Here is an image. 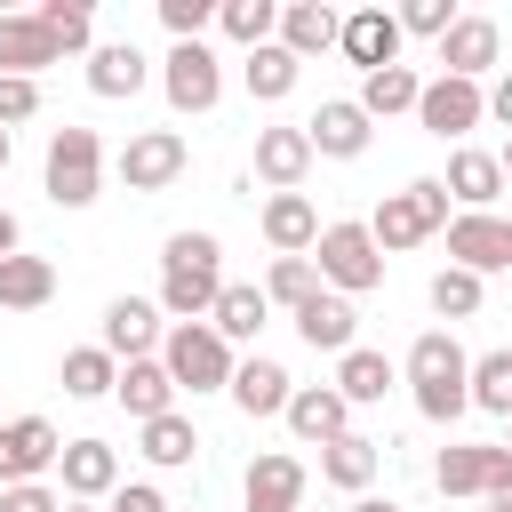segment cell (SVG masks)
Returning a JSON list of instances; mask_svg holds the SVG:
<instances>
[{
    "mask_svg": "<svg viewBox=\"0 0 512 512\" xmlns=\"http://www.w3.org/2000/svg\"><path fill=\"white\" fill-rule=\"evenodd\" d=\"M272 320V304H264V288H248V280H224V296H216V312H208V328L224 336V344H256V328Z\"/></svg>",
    "mask_w": 512,
    "mask_h": 512,
    "instance_id": "32",
    "label": "cell"
},
{
    "mask_svg": "<svg viewBox=\"0 0 512 512\" xmlns=\"http://www.w3.org/2000/svg\"><path fill=\"white\" fill-rule=\"evenodd\" d=\"M336 48H344V64L384 72V64H400V16H392V8H352V16L336 24Z\"/></svg>",
    "mask_w": 512,
    "mask_h": 512,
    "instance_id": "16",
    "label": "cell"
},
{
    "mask_svg": "<svg viewBox=\"0 0 512 512\" xmlns=\"http://www.w3.org/2000/svg\"><path fill=\"white\" fill-rule=\"evenodd\" d=\"M256 176H264L272 192H296V184L312 176V144H304V128H256Z\"/></svg>",
    "mask_w": 512,
    "mask_h": 512,
    "instance_id": "22",
    "label": "cell"
},
{
    "mask_svg": "<svg viewBox=\"0 0 512 512\" xmlns=\"http://www.w3.org/2000/svg\"><path fill=\"white\" fill-rule=\"evenodd\" d=\"M48 64H64L56 32L24 8V16H0V80H40Z\"/></svg>",
    "mask_w": 512,
    "mask_h": 512,
    "instance_id": "18",
    "label": "cell"
},
{
    "mask_svg": "<svg viewBox=\"0 0 512 512\" xmlns=\"http://www.w3.org/2000/svg\"><path fill=\"white\" fill-rule=\"evenodd\" d=\"M464 392H472V408H488V416L512 424V344L504 352H480L472 376H464Z\"/></svg>",
    "mask_w": 512,
    "mask_h": 512,
    "instance_id": "38",
    "label": "cell"
},
{
    "mask_svg": "<svg viewBox=\"0 0 512 512\" xmlns=\"http://www.w3.org/2000/svg\"><path fill=\"white\" fill-rule=\"evenodd\" d=\"M160 368H168L176 392H224L240 360H232V344H224L208 320H168V336H160Z\"/></svg>",
    "mask_w": 512,
    "mask_h": 512,
    "instance_id": "3",
    "label": "cell"
},
{
    "mask_svg": "<svg viewBox=\"0 0 512 512\" xmlns=\"http://www.w3.org/2000/svg\"><path fill=\"white\" fill-rule=\"evenodd\" d=\"M416 120H424V136H440V144H464L480 120H488V96H480V80H424V96H416Z\"/></svg>",
    "mask_w": 512,
    "mask_h": 512,
    "instance_id": "10",
    "label": "cell"
},
{
    "mask_svg": "<svg viewBox=\"0 0 512 512\" xmlns=\"http://www.w3.org/2000/svg\"><path fill=\"white\" fill-rule=\"evenodd\" d=\"M448 264L456 272H512V216H448Z\"/></svg>",
    "mask_w": 512,
    "mask_h": 512,
    "instance_id": "11",
    "label": "cell"
},
{
    "mask_svg": "<svg viewBox=\"0 0 512 512\" xmlns=\"http://www.w3.org/2000/svg\"><path fill=\"white\" fill-rule=\"evenodd\" d=\"M16 240H24V224H16L8 208H0V256H16Z\"/></svg>",
    "mask_w": 512,
    "mask_h": 512,
    "instance_id": "48",
    "label": "cell"
},
{
    "mask_svg": "<svg viewBox=\"0 0 512 512\" xmlns=\"http://www.w3.org/2000/svg\"><path fill=\"white\" fill-rule=\"evenodd\" d=\"M320 296V272H312V256H272V272H264V304H312Z\"/></svg>",
    "mask_w": 512,
    "mask_h": 512,
    "instance_id": "39",
    "label": "cell"
},
{
    "mask_svg": "<svg viewBox=\"0 0 512 512\" xmlns=\"http://www.w3.org/2000/svg\"><path fill=\"white\" fill-rule=\"evenodd\" d=\"M480 96H488V112L512 128V64H504V80H496V88H480Z\"/></svg>",
    "mask_w": 512,
    "mask_h": 512,
    "instance_id": "47",
    "label": "cell"
},
{
    "mask_svg": "<svg viewBox=\"0 0 512 512\" xmlns=\"http://www.w3.org/2000/svg\"><path fill=\"white\" fill-rule=\"evenodd\" d=\"M144 80H152V64H144L136 40H104V48H88V88H96V96H136Z\"/></svg>",
    "mask_w": 512,
    "mask_h": 512,
    "instance_id": "28",
    "label": "cell"
},
{
    "mask_svg": "<svg viewBox=\"0 0 512 512\" xmlns=\"http://www.w3.org/2000/svg\"><path fill=\"white\" fill-rule=\"evenodd\" d=\"M480 296H488V280H480V272H456V264H448V272H432V312H440V320H472V312H480Z\"/></svg>",
    "mask_w": 512,
    "mask_h": 512,
    "instance_id": "41",
    "label": "cell"
},
{
    "mask_svg": "<svg viewBox=\"0 0 512 512\" xmlns=\"http://www.w3.org/2000/svg\"><path fill=\"white\" fill-rule=\"evenodd\" d=\"M496 48H504L496 16H456L440 32V72L448 80H480V72H496Z\"/></svg>",
    "mask_w": 512,
    "mask_h": 512,
    "instance_id": "19",
    "label": "cell"
},
{
    "mask_svg": "<svg viewBox=\"0 0 512 512\" xmlns=\"http://www.w3.org/2000/svg\"><path fill=\"white\" fill-rule=\"evenodd\" d=\"M56 296V264L48 256H0V312H40Z\"/></svg>",
    "mask_w": 512,
    "mask_h": 512,
    "instance_id": "30",
    "label": "cell"
},
{
    "mask_svg": "<svg viewBox=\"0 0 512 512\" xmlns=\"http://www.w3.org/2000/svg\"><path fill=\"white\" fill-rule=\"evenodd\" d=\"M336 24H344V16H336L328 0H288V8H280V32H272V40H280V48H288V56L304 64V56H328V48H336Z\"/></svg>",
    "mask_w": 512,
    "mask_h": 512,
    "instance_id": "21",
    "label": "cell"
},
{
    "mask_svg": "<svg viewBox=\"0 0 512 512\" xmlns=\"http://www.w3.org/2000/svg\"><path fill=\"white\" fill-rule=\"evenodd\" d=\"M224 296V240L216 232H168L160 248V312L168 320H208Z\"/></svg>",
    "mask_w": 512,
    "mask_h": 512,
    "instance_id": "1",
    "label": "cell"
},
{
    "mask_svg": "<svg viewBox=\"0 0 512 512\" xmlns=\"http://www.w3.org/2000/svg\"><path fill=\"white\" fill-rule=\"evenodd\" d=\"M216 32L240 48H264L280 32V0H216Z\"/></svg>",
    "mask_w": 512,
    "mask_h": 512,
    "instance_id": "37",
    "label": "cell"
},
{
    "mask_svg": "<svg viewBox=\"0 0 512 512\" xmlns=\"http://www.w3.org/2000/svg\"><path fill=\"white\" fill-rule=\"evenodd\" d=\"M464 376H472V352H464L448 328H424V336L408 344V392H416V416H432V424H456V416L472 408Z\"/></svg>",
    "mask_w": 512,
    "mask_h": 512,
    "instance_id": "2",
    "label": "cell"
},
{
    "mask_svg": "<svg viewBox=\"0 0 512 512\" xmlns=\"http://www.w3.org/2000/svg\"><path fill=\"white\" fill-rule=\"evenodd\" d=\"M56 472H64V504H96L120 488V448L112 440H64Z\"/></svg>",
    "mask_w": 512,
    "mask_h": 512,
    "instance_id": "17",
    "label": "cell"
},
{
    "mask_svg": "<svg viewBox=\"0 0 512 512\" xmlns=\"http://www.w3.org/2000/svg\"><path fill=\"white\" fill-rule=\"evenodd\" d=\"M440 192L456 200V216H488V200L504 192V168H496V152H480V144H456V152H448V176H440Z\"/></svg>",
    "mask_w": 512,
    "mask_h": 512,
    "instance_id": "20",
    "label": "cell"
},
{
    "mask_svg": "<svg viewBox=\"0 0 512 512\" xmlns=\"http://www.w3.org/2000/svg\"><path fill=\"white\" fill-rule=\"evenodd\" d=\"M224 392H232V408H240V416H280L296 384H288V368H280V360H264V352H256V360H240V368H232V384H224Z\"/></svg>",
    "mask_w": 512,
    "mask_h": 512,
    "instance_id": "25",
    "label": "cell"
},
{
    "mask_svg": "<svg viewBox=\"0 0 512 512\" xmlns=\"http://www.w3.org/2000/svg\"><path fill=\"white\" fill-rule=\"evenodd\" d=\"M416 96H424V80H416V64H384V72H360V112L368 120H392V112H416Z\"/></svg>",
    "mask_w": 512,
    "mask_h": 512,
    "instance_id": "31",
    "label": "cell"
},
{
    "mask_svg": "<svg viewBox=\"0 0 512 512\" xmlns=\"http://www.w3.org/2000/svg\"><path fill=\"white\" fill-rule=\"evenodd\" d=\"M112 400L136 416V424H152V416H168L176 408V384H168V368H160V352L152 360H120V384H112Z\"/></svg>",
    "mask_w": 512,
    "mask_h": 512,
    "instance_id": "24",
    "label": "cell"
},
{
    "mask_svg": "<svg viewBox=\"0 0 512 512\" xmlns=\"http://www.w3.org/2000/svg\"><path fill=\"white\" fill-rule=\"evenodd\" d=\"M56 376H64V392H72V400H104V392L120 384V360H112L104 344H72Z\"/></svg>",
    "mask_w": 512,
    "mask_h": 512,
    "instance_id": "35",
    "label": "cell"
},
{
    "mask_svg": "<svg viewBox=\"0 0 512 512\" xmlns=\"http://www.w3.org/2000/svg\"><path fill=\"white\" fill-rule=\"evenodd\" d=\"M0 176H8V128H0Z\"/></svg>",
    "mask_w": 512,
    "mask_h": 512,
    "instance_id": "52",
    "label": "cell"
},
{
    "mask_svg": "<svg viewBox=\"0 0 512 512\" xmlns=\"http://www.w3.org/2000/svg\"><path fill=\"white\" fill-rule=\"evenodd\" d=\"M432 232H448V192H440V176H416V184L384 192L376 216H368V240H376V248H424Z\"/></svg>",
    "mask_w": 512,
    "mask_h": 512,
    "instance_id": "4",
    "label": "cell"
},
{
    "mask_svg": "<svg viewBox=\"0 0 512 512\" xmlns=\"http://www.w3.org/2000/svg\"><path fill=\"white\" fill-rule=\"evenodd\" d=\"M56 456H64V440H56L48 416H8V424H0V488L56 472Z\"/></svg>",
    "mask_w": 512,
    "mask_h": 512,
    "instance_id": "12",
    "label": "cell"
},
{
    "mask_svg": "<svg viewBox=\"0 0 512 512\" xmlns=\"http://www.w3.org/2000/svg\"><path fill=\"white\" fill-rule=\"evenodd\" d=\"M368 136H376V120H368L352 96H328V104L304 120V144H312V160H360V152H368Z\"/></svg>",
    "mask_w": 512,
    "mask_h": 512,
    "instance_id": "13",
    "label": "cell"
},
{
    "mask_svg": "<svg viewBox=\"0 0 512 512\" xmlns=\"http://www.w3.org/2000/svg\"><path fill=\"white\" fill-rule=\"evenodd\" d=\"M336 392H344L352 408L384 400V392H392V360H384V352H368V344H352V352L336 360Z\"/></svg>",
    "mask_w": 512,
    "mask_h": 512,
    "instance_id": "36",
    "label": "cell"
},
{
    "mask_svg": "<svg viewBox=\"0 0 512 512\" xmlns=\"http://www.w3.org/2000/svg\"><path fill=\"white\" fill-rule=\"evenodd\" d=\"M248 512H304V464L296 456H256L248 464Z\"/></svg>",
    "mask_w": 512,
    "mask_h": 512,
    "instance_id": "27",
    "label": "cell"
},
{
    "mask_svg": "<svg viewBox=\"0 0 512 512\" xmlns=\"http://www.w3.org/2000/svg\"><path fill=\"white\" fill-rule=\"evenodd\" d=\"M280 416H288V432H296L304 448H328V440H344V432H352V400H344L336 384H296Z\"/></svg>",
    "mask_w": 512,
    "mask_h": 512,
    "instance_id": "15",
    "label": "cell"
},
{
    "mask_svg": "<svg viewBox=\"0 0 512 512\" xmlns=\"http://www.w3.org/2000/svg\"><path fill=\"white\" fill-rule=\"evenodd\" d=\"M104 192V144H96V128H56L48 136V200L56 208H88Z\"/></svg>",
    "mask_w": 512,
    "mask_h": 512,
    "instance_id": "6",
    "label": "cell"
},
{
    "mask_svg": "<svg viewBox=\"0 0 512 512\" xmlns=\"http://www.w3.org/2000/svg\"><path fill=\"white\" fill-rule=\"evenodd\" d=\"M0 512H64V488H48V480H16V488H0Z\"/></svg>",
    "mask_w": 512,
    "mask_h": 512,
    "instance_id": "44",
    "label": "cell"
},
{
    "mask_svg": "<svg viewBox=\"0 0 512 512\" xmlns=\"http://www.w3.org/2000/svg\"><path fill=\"white\" fill-rule=\"evenodd\" d=\"M352 512H400V504H392V496H360Z\"/></svg>",
    "mask_w": 512,
    "mask_h": 512,
    "instance_id": "49",
    "label": "cell"
},
{
    "mask_svg": "<svg viewBox=\"0 0 512 512\" xmlns=\"http://www.w3.org/2000/svg\"><path fill=\"white\" fill-rule=\"evenodd\" d=\"M376 464H384V448H376L368 432H344V440H328V448H320V480H328V488H344V496H368Z\"/></svg>",
    "mask_w": 512,
    "mask_h": 512,
    "instance_id": "26",
    "label": "cell"
},
{
    "mask_svg": "<svg viewBox=\"0 0 512 512\" xmlns=\"http://www.w3.org/2000/svg\"><path fill=\"white\" fill-rule=\"evenodd\" d=\"M160 88H168L176 112H216V96H224L216 48H208V40H176V48L160 56Z\"/></svg>",
    "mask_w": 512,
    "mask_h": 512,
    "instance_id": "8",
    "label": "cell"
},
{
    "mask_svg": "<svg viewBox=\"0 0 512 512\" xmlns=\"http://www.w3.org/2000/svg\"><path fill=\"white\" fill-rule=\"evenodd\" d=\"M32 16L56 32V48H64V56H80V48H88V32H96V8H88V0H40Z\"/></svg>",
    "mask_w": 512,
    "mask_h": 512,
    "instance_id": "40",
    "label": "cell"
},
{
    "mask_svg": "<svg viewBox=\"0 0 512 512\" xmlns=\"http://www.w3.org/2000/svg\"><path fill=\"white\" fill-rule=\"evenodd\" d=\"M136 448H144V464H160V472H176V464H192L200 456V432H192V416H152V424H136Z\"/></svg>",
    "mask_w": 512,
    "mask_h": 512,
    "instance_id": "34",
    "label": "cell"
},
{
    "mask_svg": "<svg viewBox=\"0 0 512 512\" xmlns=\"http://www.w3.org/2000/svg\"><path fill=\"white\" fill-rule=\"evenodd\" d=\"M400 16V40L416 32V40H440L448 24H456V0H408V8H392Z\"/></svg>",
    "mask_w": 512,
    "mask_h": 512,
    "instance_id": "42",
    "label": "cell"
},
{
    "mask_svg": "<svg viewBox=\"0 0 512 512\" xmlns=\"http://www.w3.org/2000/svg\"><path fill=\"white\" fill-rule=\"evenodd\" d=\"M496 168H504V176H512V144H504V152H496Z\"/></svg>",
    "mask_w": 512,
    "mask_h": 512,
    "instance_id": "51",
    "label": "cell"
},
{
    "mask_svg": "<svg viewBox=\"0 0 512 512\" xmlns=\"http://www.w3.org/2000/svg\"><path fill=\"white\" fill-rule=\"evenodd\" d=\"M160 336H168V312L160 304H144V296H112L104 304V352L112 360H152Z\"/></svg>",
    "mask_w": 512,
    "mask_h": 512,
    "instance_id": "14",
    "label": "cell"
},
{
    "mask_svg": "<svg viewBox=\"0 0 512 512\" xmlns=\"http://www.w3.org/2000/svg\"><path fill=\"white\" fill-rule=\"evenodd\" d=\"M480 512H512V488H496V496H480Z\"/></svg>",
    "mask_w": 512,
    "mask_h": 512,
    "instance_id": "50",
    "label": "cell"
},
{
    "mask_svg": "<svg viewBox=\"0 0 512 512\" xmlns=\"http://www.w3.org/2000/svg\"><path fill=\"white\" fill-rule=\"evenodd\" d=\"M312 272L328 296H368V288H384V248L368 240V224H320Z\"/></svg>",
    "mask_w": 512,
    "mask_h": 512,
    "instance_id": "5",
    "label": "cell"
},
{
    "mask_svg": "<svg viewBox=\"0 0 512 512\" xmlns=\"http://www.w3.org/2000/svg\"><path fill=\"white\" fill-rule=\"evenodd\" d=\"M104 512H168V496H160L152 480H120V488L104 496Z\"/></svg>",
    "mask_w": 512,
    "mask_h": 512,
    "instance_id": "46",
    "label": "cell"
},
{
    "mask_svg": "<svg viewBox=\"0 0 512 512\" xmlns=\"http://www.w3.org/2000/svg\"><path fill=\"white\" fill-rule=\"evenodd\" d=\"M296 336H304L312 352H336V360H344V352H352V296H328V288H320L312 304H296Z\"/></svg>",
    "mask_w": 512,
    "mask_h": 512,
    "instance_id": "29",
    "label": "cell"
},
{
    "mask_svg": "<svg viewBox=\"0 0 512 512\" xmlns=\"http://www.w3.org/2000/svg\"><path fill=\"white\" fill-rule=\"evenodd\" d=\"M184 168H192V144H184L176 128H136V136L120 144V184H128V192H168Z\"/></svg>",
    "mask_w": 512,
    "mask_h": 512,
    "instance_id": "9",
    "label": "cell"
},
{
    "mask_svg": "<svg viewBox=\"0 0 512 512\" xmlns=\"http://www.w3.org/2000/svg\"><path fill=\"white\" fill-rule=\"evenodd\" d=\"M64 512H96V504H64Z\"/></svg>",
    "mask_w": 512,
    "mask_h": 512,
    "instance_id": "53",
    "label": "cell"
},
{
    "mask_svg": "<svg viewBox=\"0 0 512 512\" xmlns=\"http://www.w3.org/2000/svg\"><path fill=\"white\" fill-rule=\"evenodd\" d=\"M240 80H248V96H256V104H280V96L304 80V64H296L280 40H264V48H248V56H240Z\"/></svg>",
    "mask_w": 512,
    "mask_h": 512,
    "instance_id": "33",
    "label": "cell"
},
{
    "mask_svg": "<svg viewBox=\"0 0 512 512\" xmlns=\"http://www.w3.org/2000/svg\"><path fill=\"white\" fill-rule=\"evenodd\" d=\"M32 112H40V80H0V128H16Z\"/></svg>",
    "mask_w": 512,
    "mask_h": 512,
    "instance_id": "45",
    "label": "cell"
},
{
    "mask_svg": "<svg viewBox=\"0 0 512 512\" xmlns=\"http://www.w3.org/2000/svg\"><path fill=\"white\" fill-rule=\"evenodd\" d=\"M160 24H168L176 40H200V32L216 24V0H160Z\"/></svg>",
    "mask_w": 512,
    "mask_h": 512,
    "instance_id": "43",
    "label": "cell"
},
{
    "mask_svg": "<svg viewBox=\"0 0 512 512\" xmlns=\"http://www.w3.org/2000/svg\"><path fill=\"white\" fill-rule=\"evenodd\" d=\"M504 456H512V440H504Z\"/></svg>",
    "mask_w": 512,
    "mask_h": 512,
    "instance_id": "54",
    "label": "cell"
},
{
    "mask_svg": "<svg viewBox=\"0 0 512 512\" xmlns=\"http://www.w3.org/2000/svg\"><path fill=\"white\" fill-rule=\"evenodd\" d=\"M432 488H440V496H496V488H512L504 440H448V448L432 456Z\"/></svg>",
    "mask_w": 512,
    "mask_h": 512,
    "instance_id": "7",
    "label": "cell"
},
{
    "mask_svg": "<svg viewBox=\"0 0 512 512\" xmlns=\"http://www.w3.org/2000/svg\"><path fill=\"white\" fill-rule=\"evenodd\" d=\"M264 240H272V256H312L320 208H312L304 192H272V200H264Z\"/></svg>",
    "mask_w": 512,
    "mask_h": 512,
    "instance_id": "23",
    "label": "cell"
}]
</instances>
